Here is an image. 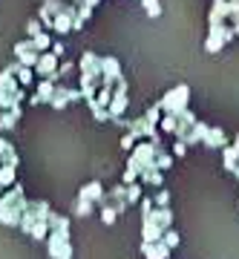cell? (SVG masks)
I'll use <instances>...</instances> for the list:
<instances>
[{"label": "cell", "instance_id": "obj_18", "mask_svg": "<svg viewBox=\"0 0 239 259\" xmlns=\"http://www.w3.org/2000/svg\"><path fill=\"white\" fill-rule=\"evenodd\" d=\"M158 127L165 130V133H173V136H176V127H179V118H176V115H162V121H158Z\"/></svg>", "mask_w": 239, "mask_h": 259}, {"label": "cell", "instance_id": "obj_12", "mask_svg": "<svg viewBox=\"0 0 239 259\" xmlns=\"http://www.w3.org/2000/svg\"><path fill=\"white\" fill-rule=\"evenodd\" d=\"M29 40H32V47H35V52H41V55L52 49V37L46 35V32H41L37 37H29Z\"/></svg>", "mask_w": 239, "mask_h": 259}, {"label": "cell", "instance_id": "obj_8", "mask_svg": "<svg viewBox=\"0 0 239 259\" xmlns=\"http://www.w3.org/2000/svg\"><path fill=\"white\" fill-rule=\"evenodd\" d=\"M156 222V225H162L165 231H170V222H173V213L167 210V207H153L150 213H144V222Z\"/></svg>", "mask_w": 239, "mask_h": 259}, {"label": "cell", "instance_id": "obj_2", "mask_svg": "<svg viewBox=\"0 0 239 259\" xmlns=\"http://www.w3.org/2000/svg\"><path fill=\"white\" fill-rule=\"evenodd\" d=\"M124 110H127V81L121 78V81L115 83V90H112L110 107H107V112H110V121L121 118V115H124Z\"/></svg>", "mask_w": 239, "mask_h": 259}, {"label": "cell", "instance_id": "obj_20", "mask_svg": "<svg viewBox=\"0 0 239 259\" xmlns=\"http://www.w3.org/2000/svg\"><path fill=\"white\" fill-rule=\"evenodd\" d=\"M46 236H49V222H41L37 219L35 228H32V239H46Z\"/></svg>", "mask_w": 239, "mask_h": 259}, {"label": "cell", "instance_id": "obj_32", "mask_svg": "<svg viewBox=\"0 0 239 259\" xmlns=\"http://www.w3.org/2000/svg\"><path fill=\"white\" fill-rule=\"evenodd\" d=\"M49 52H52V55H55V58H61V55H64V44H61V40H55V44H52V49H49Z\"/></svg>", "mask_w": 239, "mask_h": 259}, {"label": "cell", "instance_id": "obj_22", "mask_svg": "<svg viewBox=\"0 0 239 259\" xmlns=\"http://www.w3.org/2000/svg\"><path fill=\"white\" fill-rule=\"evenodd\" d=\"M136 202H141V185H127V204H136Z\"/></svg>", "mask_w": 239, "mask_h": 259}, {"label": "cell", "instance_id": "obj_36", "mask_svg": "<svg viewBox=\"0 0 239 259\" xmlns=\"http://www.w3.org/2000/svg\"><path fill=\"white\" fill-rule=\"evenodd\" d=\"M0 133H3V124H0Z\"/></svg>", "mask_w": 239, "mask_h": 259}, {"label": "cell", "instance_id": "obj_3", "mask_svg": "<svg viewBox=\"0 0 239 259\" xmlns=\"http://www.w3.org/2000/svg\"><path fill=\"white\" fill-rule=\"evenodd\" d=\"M84 95H81V90H72V87H64V83H58L55 87V98H52V107L55 110H64L66 104H75V101H81Z\"/></svg>", "mask_w": 239, "mask_h": 259}, {"label": "cell", "instance_id": "obj_33", "mask_svg": "<svg viewBox=\"0 0 239 259\" xmlns=\"http://www.w3.org/2000/svg\"><path fill=\"white\" fill-rule=\"evenodd\" d=\"M9 150H12V144H9V141H6V139H3V136H0V158L6 156Z\"/></svg>", "mask_w": 239, "mask_h": 259}, {"label": "cell", "instance_id": "obj_27", "mask_svg": "<svg viewBox=\"0 0 239 259\" xmlns=\"http://www.w3.org/2000/svg\"><path fill=\"white\" fill-rule=\"evenodd\" d=\"M162 242H165L167 248H176V245H179V233H176V231H167L165 236H162Z\"/></svg>", "mask_w": 239, "mask_h": 259}, {"label": "cell", "instance_id": "obj_31", "mask_svg": "<svg viewBox=\"0 0 239 259\" xmlns=\"http://www.w3.org/2000/svg\"><path fill=\"white\" fill-rule=\"evenodd\" d=\"M184 153H187V144H184V141H176L173 144V156H184Z\"/></svg>", "mask_w": 239, "mask_h": 259}, {"label": "cell", "instance_id": "obj_14", "mask_svg": "<svg viewBox=\"0 0 239 259\" xmlns=\"http://www.w3.org/2000/svg\"><path fill=\"white\" fill-rule=\"evenodd\" d=\"M141 185L162 187V170H144V173H141Z\"/></svg>", "mask_w": 239, "mask_h": 259}, {"label": "cell", "instance_id": "obj_10", "mask_svg": "<svg viewBox=\"0 0 239 259\" xmlns=\"http://www.w3.org/2000/svg\"><path fill=\"white\" fill-rule=\"evenodd\" d=\"M55 87H58L55 81H46V78H41V83H37L35 95L41 98V101H46V104H49L52 98H55Z\"/></svg>", "mask_w": 239, "mask_h": 259}, {"label": "cell", "instance_id": "obj_4", "mask_svg": "<svg viewBox=\"0 0 239 259\" xmlns=\"http://www.w3.org/2000/svg\"><path fill=\"white\" fill-rule=\"evenodd\" d=\"M35 75H41V78H46V81L58 83V58L52 55V52H44L41 61H37V66H35Z\"/></svg>", "mask_w": 239, "mask_h": 259}, {"label": "cell", "instance_id": "obj_26", "mask_svg": "<svg viewBox=\"0 0 239 259\" xmlns=\"http://www.w3.org/2000/svg\"><path fill=\"white\" fill-rule=\"evenodd\" d=\"M136 136H133V133H124V136H121V150H133L136 147Z\"/></svg>", "mask_w": 239, "mask_h": 259}, {"label": "cell", "instance_id": "obj_25", "mask_svg": "<svg viewBox=\"0 0 239 259\" xmlns=\"http://www.w3.org/2000/svg\"><path fill=\"white\" fill-rule=\"evenodd\" d=\"M92 207H95V204L87 202V199H78V202H75V213H78V216H90Z\"/></svg>", "mask_w": 239, "mask_h": 259}, {"label": "cell", "instance_id": "obj_24", "mask_svg": "<svg viewBox=\"0 0 239 259\" xmlns=\"http://www.w3.org/2000/svg\"><path fill=\"white\" fill-rule=\"evenodd\" d=\"M26 32H29V37H37L41 32H46V29H44V23H41L37 18H32V20L26 23Z\"/></svg>", "mask_w": 239, "mask_h": 259}, {"label": "cell", "instance_id": "obj_28", "mask_svg": "<svg viewBox=\"0 0 239 259\" xmlns=\"http://www.w3.org/2000/svg\"><path fill=\"white\" fill-rule=\"evenodd\" d=\"M167 199H170V193H167V190H158V193L153 196V204H158V207H165V204H167Z\"/></svg>", "mask_w": 239, "mask_h": 259}, {"label": "cell", "instance_id": "obj_7", "mask_svg": "<svg viewBox=\"0 0 239 259\" xmlns=\"http://www.w3.org/2000/svg\"><path fill=\"white\" fill-rule=\"evenodd\" d=\"M141 253L144 259H170V248L165 242H141Z\"/></svg>", "mask_w": 239, "mask_h": 259}, {"label": "cell", "instance_id": "obj_29", "mask_svg": "<svg viewBox=\"0 0 239 259\" xmlns=\"http://www.w3.org/2000/svg\"><path fill=\"white\" fill-rule=\"evenodd\" d=\"M75 6H78V18H81L84 23H87V20L92 18V9H90V6H81V3H75Z\"/></svg>", "mask_w": 239, "mask_h": 259}, {"label": "cell", "instance_id": "obj_35", "mask_svg": "<svg viewBox=\"0 0 239 259\" xmlns=\"http://www.w3.org/2000/svg\"><path fill=\"white\" fill-rule=\"evenodd\" d=\"M0 196H3V185H0Z\"/></svg>", "mask_w": 239, "mask_h": 259}, {"label": "cell", "instance_id": "obj_9", "mask_svg": "<svg viewBox=\"0 0 239 259\" xmlns=\"http://www.w3.org/2000/svg\"><path fill=\"white\" fill-rule=\"evenodd\" d=\"M202 144H208V147H228V136H225L219 127H211Z\"/></svg>", "mask_w": 239, "mask_h": 259}, {"label": "cell", "instance_id": "obj_37", "mask_svg": "<svg viewBox=\"0 0 239 259\" xmlns=\"http://www.w3.org/2000/svg\"><path fill=\"white\" fill-rule=\"evenodd\" d=\"M0 164H3V161H0Z\"/></svg>", "mask_w": 239, "mask_h": 259}, {"label": "cell", "instance_id": "obj_30", "mask_svg": "<svg viewBox=\"0 0 239 259\" xmlns=\"http://www.w3.org/2000/svg\"><path fill=\"white\" fill-rule=\"evenodd\" d=\"M29 49H35V47H32V40H20V44H15V55H20V52H29Z\"/></svg>", "mask_w": 239, "mask_h": 259}, {"label": "cell", "instance_id": "obj_6", "mask_svg": "<svg viewBox=\"0 0 239 259\" xmlns=\"http://www.w3.org/2000/svg\"><path fill=\"white\" fill-rule=\"evenodd\" d=\"M78 199H87V202L92 204H107V193H104V187L101 182H90V185H84L81 190H78Z\"/></svg>", "mask_w": 239, "mask_h": 259}, {"label": "cell", "instance_id": "obj_19", "mask_svg": "<svg viewBox=\"0 0 239 259\" xmlns=\"http://www.w3.org/2000/svg\"><path fill=\"white\" fill-rule=\"evenodd\" d=\"M141 6L147 12V18H158V15H162V3H158V0H141Z\"/></svg>", "mask_w": 239, "mask_h": 259}, {"label": "cell", "instance_id": "obj_11", "mask_svg": "<svg viewBox=\"0 0 239 259\" xmlns=\"http://www.w3.org/2000/svg\"><path fill=\"white\" fill-rule=\"evenodd\" d=\"M18 199H23V187H20V185H12L9 193H3V196H0V210L12 207V204L18 202Z\"/></svg>", "mask_w": 239, "mask_h": 259}, {"label": "cell", "instance_id": "obj_13", "mask_svg": "<svg viewBox=\"0 0 239 259\" xmlns=\"http://www.w3.org/2000/svg\"><path fill=\"white\" fill-rule=\"evenodd\" d=\"M0 185H3V187L18 185V179H15V167H12V164H0Z\"/></svg>", "mask_w": 239, "mask_h": 259}, {"label": "cell", "instance_id": "obj_5", "mask_svg": "<svg viewBox=\"0 0 239 259\" xmlns=\"http://www.w3.org/2000/svg\"><path fill=\"white\" fill-rule=\"evenodd\" d=\"M101 75H104V83H118L121 78H124V72H121V64H118V58L104 55V58H101Z\"/></svg>", "mask_w": 239, "mask_h": 259}, {"label": "cell", "instance_id": "obj_17", "mask_svg": "<svg viewBox=\"0 0 239 259\" xmlns=\"http://www.w3.org/2000/svg\"><path fill=\"white\" fill-rule=\"evenodd\" d=\"M15 78H18V83L23 87V90H26L29 83H32V78H35V69H29V66H20V72L15 75Z\"/></svg>", "mask_w": 239, "mask_h": 259}, {"label": "cell", "instance_id": "obj_34", "mask_svg": "<svg viewBox=\"0 0 239 259\" xmlns=\"http://www.w3.org/2000/svg\"><path fill=\"white\" fill-rule=\"evenodd\" d=\"M78 3H81V6H90V9H95V6H98L101 0H78Z\"/></svg>", "mask_w": 239, "mask_h": 259}, {"label": "cell", "instance_id": "obj_23", "mask_svg": "<svg viewBox=\"0 0 239 259\" xmlns=\"http://www.w3.org/2000/svg\"><path fill=\"white\" fill-rule=\"evenodd\" d=\"M115 216H118V210H115L112 204H104V207H101V222L104 225H112V222H115Z\"/></svg>", "mask_w": 239, "mask_h": 259}, {"label": "cell", "instance_id": "obj_1", "mask_svg": "<svg viewBox=\"0 0 239 259\" xmlns=\"http://www.w3.org/2000/svg\"><path fill=\"white\" fill-rule=\"evenodd\" d=\"M187 95H190V87H187V83H179L176 90H170V93L158 101V110L165 112V115H179V112L187 110Z\"/></svg>", "mask_w": 239, "mask_h": 259}, {"label": "cell", "instance_id": "obj_16", "mask_svg": "<svg viewBox=\"0 0 239 259\" xmlns=\"http://www.w3.org/2000/svg\"><path fill=\"white\" fill-rule=\"evenodd\" d=\"M87 104H90V110H92V115H95V121H110V112L104 110L101 104L95 101V98H90Z\"/></svg>", "mask_w": 239, "mask_h": 259}, {"label": "cell", "instance_id": "obj_21", "mask_svg": "<svg viewBox=\"0 0 239 259\" xmlns=\"http://www.w3.org/2000/svg\"><path fill=\"white\" fill-rule=\"evenodd\" d=\"M236 158H239L236 147H225V167H228V170H236Z\"/></svg>", "mask_w": 239, "mask_h": 259}, {"label": "cell", "instance_id": "obj_15", "mask_svg": "<svg viewBox=\"0 0 239 259\" xmlns=\"http://www.w3.org/2000/svg\"><path fill=\"white\" fill-rule=\"evenodd\" d=\"M78 69L75 61H64V64L58 66V81H66V78H72V72Z\"/></svg>", "mask_w": 239, "mask_h": 259}]
</instances>
